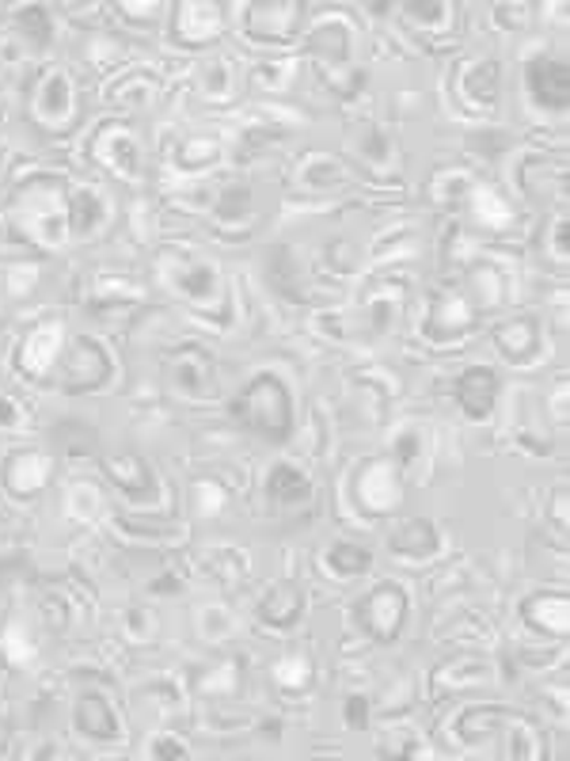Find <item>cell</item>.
Here are the masks:
<instances>
[{
  "label": "cell",
  "mask_w": 570,
  "mask_h": 761,
  "mask_svg": "<svg viewBox=\"0 0 570 761\" xmlns=\"http://www.w3.org/2000/svg\"><path fill=\"white\" fill-rule=\"evenodd\" d=\"M12 222L27 232L31 240L46 248H57L69 237V198L65 183L54 175H35L12 194Z\"/></svg>",
  "instance_id": "obj_1"
},
{
  "label": "cell",
  "mask_w": 570,
  "mask_h": 761,
  "mask_svg": "<svg viewBox=\"0 0 570 761\" xmlns=\"http://www.w3.org/2000/svg\"><path fill=\"white\" fill-rule=\"evenodd\" d=\"M232 411L248 431H255L266 442H285L293 434V400L278 374L251 377L248 388L236 396Z\"/></svg>",
  "instance_id": "obj_2"
},
{
  "label": "cell",
  "mask_w": 570,
  "mask_h": 761,
  "mask_svg": "<svg viewBox=\"0 0 570 761\" xmlns=\"http://www.w3.org/2000/svg\"><path fill=\"white\" fill-rule=\"evenodd\" d=\"M305 23L300 0H259L243 8V35L263 46H285Z\"/></svg>",
  "instance_id": "obj_3"
},
{
  "label": "cell",
  "mask_w": 570,
  "mask_h": 761,
  "mask_svg": "<svg viewBox=\"0 0 570 761\" xmlns=\"http://www.w3.org/2000/svg\"><path fill=\"white\" fill-rule=\"evenodd\" d=\"M164 366H168L171 385L183 396H191V400H209V396L217 393V366H214V359H209L206 347H198V343L175 347V351L168 354Z\"/></svg>",
  "instance_id": "obj_4"
},
{
  "label": "cell",
  "mask_w": 570,
  "mask_h": 761,
  "mask_svg": "<svg viewBox=\"0 0 570 761\" xmlns=\"http://www.w3.org/2000/svg\"><path fill=\"white\" fill-rule=\"evenodd\" d=\"M114 377V359L111 351L92 336H80L72 343L69 359H65V393H92L103 388Z\"/></svg>",
  "instance_id": "obj_5"
},
{
  "label": "cell",
  "mask_w": 570,
  "mask_h": 761,
  "mask_svg": "<svg viewBox=\"0 0 570 761\" xmlns=\"http://www.w3.org/2000/svg\"><path fill=\"white\" fill-rule=\"evenodd\" d=\"M168 282L183 302H191L194 309H202V313H214L225 305V282L214 263H202V259L175 263V266H168Z\"/></svg>",
  "instance_id": "obj_6"
},
{
  "label": "cell",
  "mask_w": 570,
  "mask_h": 761,
  "mask_svg": "<svg viewBox=\"0 0 570 761\" xmlns=\"http://www.w3.org/2000/svg\"><path fill=\"white\" fill-rule=\"evenodd\" d=\"M525 88L536 107L544 111L570 107V65L563 54H536L525 65Z\"/></svg>",
  "instance_id": "obj_7"
},
{
  "label": "cell",
  "mask_w": 570,
  "mask_h": 761,
  "mask_svg": "<svg viewBox=\"0 0 570 761\" xmlns=\"http://www.w3.org/2000/svg\"><path fill=\"white\" fill-rule=\"evenodd\" d=\"M362 628L380 644H392V639L403 633L407 621V590L399 582H380L369 598L362 602Z\"/></svg>",
  "instance_id": "obj_8"
},
{
  "label": "cell",
  "mask_w": 570,
  "mask_h": 761,
  "mask_svg": "<svg viewBox=\"0 0 570 761\" xmlns=\"http://www.w3.org/2000/svg\"><path fill=\"white\" fill-rule=\"evenodd\" d=\"M31 111H35V123L43 129H65L72 123V115H77V88H72V77L65 69H50L43 80H38L35 88V103H31Z\"/></svg>",
  "instance_id": "obj_9"
},
{
  "label": "cell",
  "mask_w": 570,
  "mask_h": 761,
  "mask_svg": "<svg viewBox=\"0 0 570 761\" xmlns=\"http://www.w3.org/2000/svg\"><path fill=\"white\" fill-rule=\"evenodd\" d=\"M456 95L468 111H494L499 107V95H502V69L494 58H476V61H464L456 69L453 80Z\"/></svg>",
  "instance_id": "obj_10"
},
{
  "label": "cell",
  "mask_w": 570,
  "mask_h": 761,
  "mask_svg": "<svg viewBox=\"0 0 570 761\" xmlns=\"http://www.w3.org/2000/svg\"><path fill=\"white\" fill-rule=\"evenodd\" d=\"M476 323V309H471L468 294L464 289H453V286H442L430 302V317H426V339L434 343H453L460 339L464 331Z\"/></svg>",
  "instance_id": "obj_11"
},
{
  "label": "cell",
  "mask_w": 570,
  "mask_h": 761,
  "mask_svg": "<svg viewBox=\"0 0 570 761\" xmlns=\"http://www.w3.org/2000/svg\"><path fill=\"white\" fill-rule=\"evenodd\" d=\"M357 503L369 514H392L403 503V488H399V473L392 461H369L357 473Z\"/></svg>",
  "instance_id": "obj_12"
},
{
  "label": "cell",
  "mask_w": 570,
  "mask_h": 761,
  "mask_svg": "<svg viewBox=\"0 0 570 761\" xmlns=\"http://www.w3.org/2000/svg\"><path fill=\"white\" fill-rule=\"evenodd\" d=\"M494 339V351L502 354L513 366H533L544 351V328L536 317H517V320H506L491 331Z\"/></svg>",
  "instance_id": "obj_13"
},
{
  "label": "cell",
  "mask_w": 570,
  "mask_h": 761,
  "mask_svg": "<svg viewBox=\"0 0 570 761\" xmlns=\"http://www.w3.org/2000/svg\"><path fill=\"white\" fill-rule=\"evenodd\" d=\"M61 347H65L61 323L57 320L38 323V328H31V336L20 343V359H15V366H20L27 377H46L57 366V359H61Z\"/></svg>",
  "instance_id": "obj_14"
},
{
  "label": "cell",
  "mask_w": 570,
  "mask_h": 761,
  "mask_svg": "<svg viewBox=\"0 0 570 761\" xmlns=\"http://www.w3.org/2000/svg\"><path fill=\"white\" fill-rule=\"evenodd\" d=\"M308 54L312 58L323 61V69L339 72L350 65V46H354V31H350V23L342 20V15H331V20H320L312 23V31H308L305 38Z\"/></svg>",
  "instance_id": "obj_15"
},
{
  "label": "cell",
  "mask_w": 570,
  "mask_h": 761,
  "mask_svg": "<svg viewBox=\"0 0 570 761\" xmlns=\"http://www.w3.org/2000/svg\"><path fill=\"white\" fill-rule=\"evenodd\" d=\"M107 476L114 484H118V491L122 496L129 499V503H137V507H149V503H157V476H152V468L145 465L137 453H122V457H111L107 465Z\"/></svg>",
  "instance_id": "obj_16"
},
{
  "label": "cell",
  "mask_w": 570,
  "mask_h": 761,
  "mask_svg": "<svg viewBox=\"0 0 570 761\" xmlns=\"http://www.w3.org/2000/svg\"><path fill=\"white\" fill-rule=\"evenodd\" d=\"M499 396V374L491 366H468L456 377V404L468 419H487Z\"/></svg>",
  "instance_id": "obj_17"
},
{
  "label": "cell",
  "mask_w": 570,
  "mask_h": 761,
  "mask_svg": "<svg viewBox=\"0 0 570 761\" xmlns=\"http://www.w3.org/2000/svg\"><path fill=\"white\" fill-rule=\"evenodd\" d=\"M517 183L528 198L536 202H563L567 198V160H525V168H517Z\"/></svg>",
  "instance_id": "obj_18"
},
{
  "label": "cell",
  "mask_w": 570,
  "mask_h": 761,
  "mask_svg": "<svg viewBox=\"0 0 570 761\" xmlns=\"http://www.w3.org/2000/svg\"><path fill=\"white\" fill-rule=\"evenodd\" d=\"M50 480V457L43 450H20L8 457L4 465V488L12 491L15 499L38 496Z\"/></svg>",
  "instance_id": "obj_19"
},
{
  "label": "cell",
  "mask_w": 570,
  "mask_h": 761,
  "mask_svg": "<svg viewBox=\"0 0 570 761\" xmlns=\"http://www.w3.org/2000/svg\"><path fill=\"white\" fill-rule=\"evenodd\" d=\"M388 548H392V556H399V560H407V564H426L437 556L442 537H437V525L426 522V518H407V522L392 533Z\"/></svg>",
  "instance_id": "obj_20"
},
{
  "label": "cell",
  "mask_w": 570,
  "mask_h": 761,
  "mask_svg": "<svg viewBox=\"0 0 570 761\" xmlns=\"http://www.w3.org/2000/svg\"><path fill=\"white\" fill-rule=\"evenodd\" d=\"M225 27V8L221 4H202V0H191V4L175 8V38L179 43L202 46L209 38H217Z\"/></svg>",
  "instance_id": "obj_21"
},
{
  "label": "cell",
  "mask_w": 570,
  "mask_h": 761,
  "mask_svg": "<svg viewBox=\"0 0 570 761\" xmlns=\"http://www.w3.org/2000/svg\"><path fill=\"white\" fill-rule=\"evenodd\" d=\"M521 617H525V625L536 628V633L563 636L570 625V598L563 590H540V594L521 602Z\"/></svg>",
  "instance_id": "obj_22"
},
{
  "label": "cell",
  "mask_w": 570,
  "mask_h": 761,
  "mask_svg": "<svg viewBox=\"0 0 570 761\" xmlns=\"http://www.w3.org/2000/svg\"><path fill=\"white\" fill-rule=\"evenodd\" d=\"M72 719H77V731L92 742H114L122 735L118 716H114V708L100 697V693H84V697L77 701V716Z\"/></svg>",
  "instance_id": "obj_23"
},
{
  "label": "cell",
  "mask_w": 570,
  "mask_h": 761,
  "mask_svg": "<svg viewBox=\"0 0 570 761\" xmlns=\"http://www.w3.org/2000/svg\"><path fill=\"white\" fill-rule=\"evenodd\" d=\"M95 157L111 168L114 175H137V141L126 126H103L95 137Z\"/></svg>",
  "instance_id": "obj_24"
},
{
  "label": "cell",
  "mask_w": 570,
  "mask_h": 761,
  "mask_svg": "<svg viewBox=\"0 0 570 761\" xmlns=\"http://www.w3.org/2000/svg\"><path fill=\"white\" fill-rule=\"evenodd\" d=\"M305 594L297 587H274L271 594L259 602V621L266 628H293L300 617H305Z\"/></svg>",
  "instance_id": "obj_25"
},
{
  "label": "cell",
  "mask_w": 570,
  "mask_h": 761,
  "mask_svg": "<svg viewBox=\"0 0 570 761\" xmlns=\"http://www.w3.org/2000/svg\"><path fill=\"white\" fill-rule=\"evenodd\" d=\"M107 217H111V209H107V198H103L100 191H92V188L72 191L69 229L77 232V237H92V232H100L103 225H107Z\"/></svg>",
  "instance_id": "obj_26"
},
{
  "label": "cell",
  "mask_w": 570,
  "mask_h": 761,
  "mask_svg": "<svg viewBox=\"0 0 570 761\" xmlns=\"http://www.w3.org/2000/svg\"><path fill=\"white\" fill-rule=\"evenodd\" d=\"M266 496L278 507H300L312 499V484H308V476L297 465H285L282 461V465H274L266 473Z\"/></svg>",
  "instance_id": "obj_27"
},
{
  "label": "cell",
  "mask_w": 570,
  "mask_h": 761,
  "mask_svg": "<svg viewBox=\"0 0 570 761\" xmlns=\"http://www.w3.org/2000/svg\"><path fill=\"white\" fill-rule=\"evenodd\" d=\"M251 214H255V198H251L248 183H228V188L221 191V198L214 202V217L232 232L248 229Z\"/></svg>",
  "instance_id": "obj_28"
},
{
  "label": "cell",
  "mask_w": 570,
  "mask_h": 761,
  "mask_svg": "<svg viewBox=\"0 0 570 761\" xmlns=\"http://www.w3.org/2000/svg\"><path fill=\"white\" fill-rule=\"evenodd\" d=\"M362 305H365V320H369V328L388 331L396 323L399 309H403V289L399 286H373Z\"/></svg>",
  "instance_id": "obj_29"
},
{
  "label": "cell",
  "mask_w": 570,
  "mask_h": 761,
  "mask_svg": "<svg viewBox=\"0 0 570 761\" xmlns=\"http://www.w3.org/2000/svg\"><path fill=\"white\" fill-rule=\"evenodd\" d=\"M499 712L494 708H471L460 716V724H456V735H460L468 747H494L499 742Z\"/></svg>",
  "instance_id": "obj_30"
},
{
  "label": "cell",
  "mask_w": 570,
  "mask_h": 761,
  "mask_svg": "<svg viewBox=\"0 0 570 761\" xmlns=\"http://www.w3.org/2000/svg\"><path fill=\"white\" fill-rule=\"evenodd\" d=\"M328 571L339 575V579H357L373 568V553L365 545H350V541H339V545L328 548Z\"/></svg>",
  "instance_id": "obj_31"
},
{
  "label": "cell",
  "mask_w": 570,
  "mask_h": 761,
  "mask_svg": "<svg viewBox=\"0 0 570 761\" xmlns=\"http://www.w3.org/2000/svg\"><path fill=\"white\" fill-rule=\"evenodd\" d=\"M407 20L414 23V27H430V31H453V4H445V0H411V4H403Z\"/></svg>",
  "instance_id": "obj_32"
},
{
  "label": "cell",
  "mask_w": 570,
  "mask_h": 761,
  "mask_svg": "<svg viewBox=\"0 0 570 761\" xmlns=\"http://www.w3.org/2000/svg\"><path fill=\"white\" fill-rule=\"evenodd\" d=\"M217 157H221V145H217L214 137H191V141L179 145L175 164L183 168V172H198V168L214 164Z\"/></svg>",
  "instance_id": "obj_33"
},
{
  "label": "cell",
  "mask_w": 570,
  "mask_h": 761,
  "mask_svg": "<svg viewBox=\"0 0 570 761\" xmlns=\"http://www.w3.org/2000/svg\"><path fill=\"white\" fill-rule=\"evenodd\" d=\"M468 286L476 289V297H479V305H499L502 302V274L494 271L491 263H471V271H468Z\"/></svg>",
  "instance_id": "obj_34"
},
{
  "label": "cell",
  "mask_w": 570,
  "mask_h": 761,
  "mask_svg": "<svg viewBox=\"0 0 570 761\" xmlns=\"http://www.w3.org/2000/svg\"><path fill=\"white\" fill-rule=\"evenodd\" d=\"M468 191H471L468 172H456V168H445V172H437L434 180H430V198L442 202V206H449V202H460Z\"/></svg>",
  "instance_id": "obj_35"
},
{
  "label": "cell",
  "mask_w": 570,
  "mask_h": 761,
  "mask_svg": "<svg viewBox=\"0 0 570 761\" xmlns=\"http://www.w3.org/2000/svg\"><path fill=\"white\" fill-rule=\"evenodd\" d=\"M476 209L479 222H487V229H506L513 222V209L494 191H476Z\"/></svg>",
  "instance_id": "obj_36"
},
{
  "label": "cell",
  "mask_w": 570,
  "mask_h": 761,
  "mask_svg": "<svg viewBox=\"0 0 570 761\" xmlns=\"http://www.w3.org/2000/svg\"><path fill=\"white\" fill-rule=\"evenodd\" d=\"M271 674L278 678L285 690H300V685H308V678H312V667H308L305 655H289V659L274 662Z\"/></svg>",
  "instance_id": "obj_37"
},
{
  "label": "cell",
  "mask_w": 570,
  "mask_h": 761,
  "mask_svg": "<svg viewBox=\"0 0 570 761\" xmlns=\"http://www.w3.org/2000/svg\"><path fill=\"white\" fill-rule=\"evenodd\" d=\"M15 20H20V27L27 31V38L35 46H43L46 38H50V15H46V8H20V15H15Z\"/></svg>",
  "instance_id": "obj_38"
},
{
  "label": "cell",
  "mask_w": 570,
  "mask_h": 761,
  "mask_svg": "<svg viewBox=\"0 0 570 761\" xmlns=\"http://www.w3.org/2000/svg\"><path fill=\"white\" fill-rule=\"evenodd\" d=\"M362 152H365V160H373V164H392V137L385 134V129H377V126H369L365 129V141H362Z\"/></svg>",
  "instance_id": "obj_39"
},
{
  "label": "cell",
  "mask_w": 570,
  "mask_h": 761,
  "mask_svg": "<svg viewBox=\"0 0 570 761\" xmlns=\"http://www.w3.org/2000/svg\"><path fill=\"white\" fill-rule=\"evenodd\" d=\"M567 237H570V225H567V217H559L556 225H551L548 232H544V252H548L551 259H556L559 266L567 263L570 259V248H567Z\"/></svg>",
  "instance_id": "obj_40"
},
{
  "label": "cell",
  "mask_w": 570,
  "mask_h": 761,
  "mask_svg": "<svg viewBox=\"0 0 570 761\" xmlns=\"http://www.w3.org/2000/svg\"><path fill=\"white\" fill-rule=\"evenodd\" d=\"M510 742H513L510 758H540V750H536V747H540V739H536L528 724L510 727Z\"/></svg>",
  "instance_id": "obj_41"
},
{
  "label": "cell",
  "mask_w": 570,
  "mask_h": 761,
  "mask_svg": "<svg viewBox=\"0 0 570 761\" xmlns=\"http://www.w3.org/2000/svg\"><path fill=\"white\" fill-rule=\"evenodd\" d=\"M442 674H453V682H460V690H464V685H479L483 678H491V670L476 659H460V667L453 662V667H445Z\"/></svg>",
  "instance_id": "obj_42"
},
{
  "label": "cell",
  "mask_w": 570,
  "mask_h": 761,
  "mask_svg": "<svg viewBox=\"0 0 570 761\" xmlns=\"http://www.w3.org/2000/svg\"><path fill=\"white\" fill-rule=\"evenodd\" d=\"M342 716H346V724L354 727V731H362V727L369 724V701H365V693H350V697L342 701Z\"/></svg>",
  "instance_id": "obj_43"
},
{
  "label": "cell",
  "mask_w": 570,
  "mask_h": 761,
  "mask_svg": "<svg viewBox=\"0 0 570 761\" xmlns=\"http://www.w3.org/2000/svg\"><path fill=\"white\" fill-rule=\"evenodd\" d=\"M149 758L179 761V758H186V742L175 739V735H157V739H149Z\"/></svg>",
  "instance_id": "obj_44"
},
{
  "label": "cell",
  "mask_w": 570,
  "mask_h": 761,
  "mask_svg": "<svg viewBox=\"0 0 570 761\" xmlns=\"http://www.w3.org/2000/svg\"><path fill=\"white\" fill-rule=\"evenodd\" d=\"M206 92L214 95V100H228V92H232V80H228V69L221 61L206 69Z\"/></svg>",
  "instance_id": "obj_45"
},
{
  "label": "cell",
  "mask_w": 570,
  "mask_h": 761,
  "mask_svg": "<svg viewBox=\"0 0 570 761\" xmlns=\"http://www.w3.org/2000/svg\"><path fill=\"white\" fill-rule=\"evenodd\" d=\"M202 621H206V625H202V633L214 636V639H221V636L232 633V625H228V613L225 610H206V613H202Z\"/></svg>",
  "instance_id": "obj_46"
},
{
  "label": "cell",
  "mask_w": 570,
  "mask_h": 761,
  "mask_svg": "<svg viewBox=\"0 0 570 761\" xmlns=\"http://www.w3.org/2000/svg\"><path fill=\"white\" fill-rule=\"evenodd\" d=\"M0 647H12V659H31V655H35V647L23 644V639H20V625H8L4 628V636H0Z\"/></svg>",
  "instance_id": "obj_47"
},
{
  "label": "cell",
  "mask_w": 570,
  "mask_h": 761,
  "mask_svg": "<svg viewBox=\"0 0 570 761\" xmlns=\"http://www.w3.org/2000/svg\"><path fill=\"white\" fill-rule=\"evenodd\" d=\"M414 457H419V434H414V431L399 434V442H396V461H399V465H411Z\"/></svg>",
  "instance_id": "obj_48"
},
{
  "label": "cell",
  "mask_w": 570,
  "mask_h": 761,
  "mask_svg": "<svg viewBox=\"0 0 570 761\" xmlns=\"http://www.w3.org/2000/svg\"><path fill=\"white\" fill-rule=\"evenodd\" d=\"M15 423H20V411H15L12 400H4V396H0V427H15Z\"/></svg>",
  "instance_id": "obj_49"
},
{
  "label": "cell",
  "mask_w": 570,
  "mask_h": 761,
  "mask_svg": "<svg viewBox=\"0 0 570 761\" xmlns=\"http://www.w3.org/2000/svg\"><path fill=\"white\" fill-rule=\"evenodd\" d=\"M129 621H134V625H129V633H134V636H149L152 633V628H145V621H149V617H145L141 610L129 613Z\"/></svg>",
  "instance_id": "obj_50"
},
{
  "label": "cell",
  "mask_w": 570,
  "mask_h": 761,
  "mask_svg": "<svg viewBox=\"0 0 570 761\" xmlns=\"http://www.w3.org/2000/svg\"><path fill=\"white\" fill-rule=\"evenodd\" d=\"M556 518H559V530H567V488H559L556 496Z\"/></svg>",
  "instance_id": "obj_51"
},
{
  "label": "cell",
  "mask_w": 570,
  "mask_h": 761,
  "mask_svg": "<svg viewBox=\"0 0 570 761\" xmlns=\"http://www.w3.org/2000/svg\"><path fill=\"white\" fill-rule=\"evenodd\" d=\"M175 587V579H160V582H152V590H171Z\"/></svg>",
  "instance_id": "obj_52"
}]
</instances>
